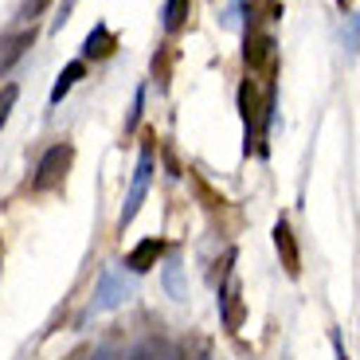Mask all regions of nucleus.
I'll list each match as a JSON object with an SVG mask.
<instances>
[{
  "label": "nucleus",
  "mask_w": 360,
  "mask_h": 360,
  "mask_svg": "<svg viewBox=\"0 0 360 360\" xmlns=\"http://www.w3.org/2000/svg\"><path fill=\"white\" fill-rule=\"evenodd\" d=\"M71 161H75V145H71V141L51 145V149L39 157V165H36L32 192H51V188H59V184H63V176H67V169H71Z\"/></svg>",
  "instance_id": "obj_1"
},
{
  "label": "nucleus",
  "mask_w": 360,
  "mask_h": 360,
  "mask_svg": "<svg viewBox=\"0 0 360 360\" xmlns=\"http://www.w3.org/2000/svg\"><path fill=\"white\" fill-rule=\"evenodd\" d=\"M149 180H153V149L145 145V149H141V161H137V172H134V184H129V192H126V204H122V216H117V227H122V231H126V224H134L137 207L145 204Z\"/></svg>",
  "instance_id": "obj_2"
},
{
  "label": "nucleus",
  "mask_w": 360,
  "mask_h": 360,
  "mask_svg": "<svg viewBox=\"0 0 360 360\" xmlns=\"http://www.w3.org/2000/svg\"><path fill=\"white\" fill-rule=\"evenodd\" d=\"M126 294H129L126 278H122V274H114V270H106V274L98 278V290H94V309L122 306V302H126Z\"/></svg>",
  "instance_id": "obj_3"
},
{
  "label": "nucleus",
  "mask_w": 360,
  "mask_h": 360,
  "mask_svg": "<svg viewBox=\"0 0 360 360\" xmlns=\"http://www.w3.org/2000/svg\"><path fill=\"white\" fill-rule=\"evenodd\" d=\"M243 59H247V67H251V71H259V67L274 71V36H266V32H251V36H247Z\"/></svg>",
  "instance_id": "obj_4"
},
{
  "label": "nucleus",
  "mask_w": 360,
  "mask_h": 360,
  "mask_svg": "<svg viewBox=\"0 0 360 360\" xmlns=\"http://www.w3.org/2000/svg\"><path fill=\"white\" fill-rule=\"evenodd\" d=\"M129 360H188V356H184V349L172 345L169 337H149V341H141L129 352Z\"/></svg>",
  "instance_id": "obj_5"
},
{
  "label": "nucleus",
  "mask_w": 360,
  "mask_h": 360,
  "mask_svg": "<svg viewBox=\"0 0 360 360\" xmlns=\"http://www.w3.org/2000/svg\"><path fill=\"white\" fill-rule=\"evenodd\" d=\"M161 251H165V243H161V239H141V243H137L134 251L126 255V266L134 270V274H145V270H153V266H157Z\"/></svg>",
  "instance_id": "obj_6"
},
{
  "label": "nucleus",
  "mask_w": 360,
  "mask_h": 360,
  "mask_svg": "<svg viewBox=\"0 0 360 360\" xmlns=\"http://www.w3.org/2000/svg\"><path fill=\"white\" fill-rule=\"evenodd\" d=\"M219 306H224V325L227 329H243V294H239V282L235 278H227Z\"/></svg>",
  "instance_id": "obj_7"
},
{
  "label": "nucleus",
  "mask_w": 360,
  "mask_h": 360,
  "mask_svg": "<svg viewBox=\"0 0 360 360\" xmlns=\"http://www.w3.org/2000/svg\"><path fill=\"white\" fill-rule=\"evenodd\" d=\"M274 247H278V255H282V266H286V274H290V278H297V270H302L297 262H302V259H297L294 231H290L286 224H278V227H274Z\"/></svg>",
  "instance_id": "obj_8"
},
{
  "label": "nucleus",
  "mask_w": 360,
  "mask_h": 360,
  "mask_svg": "<svg viewBox=\"0 0 360 360\" xmlns=\"http://www.w3.org/2000/svg\"><path fill=\"white\" fill-rule=\"evenodd\" d=\"M114 47H117L114 32H110L106 24H98L86 36V44H82V55H86V59H106V55H114Z\"/></svg>",
  "instance_id": "obj_9"
},
{
  "label": "nucleus",
  "mask_w": 360,
  "mask_h": 360,
  "mask_svg": "<svg viewBox=\"0 0 360 360\" xmlns=\"http://www.w3.org/2000/svg\"><path fill=\"white\" fill-rule=\"evenodd\" d=\"M82 75H86V63H82V59H75V63L63 67V75H59V79H55V86H51V106H59V102L71 94V86L82 79Z\"/></svg>",
  "instance_id": "obj_10"
},
{
  "label": "nucleus",
  "mask_w": 360,
  "mask_h": 360,
  "mask_svg": "<svg viewBox=\"0 0 360 360\" xmlns=\"http://www.w3.org/2000/svg\"><path fill=\"white\" fill-rule=\"evenodd\" d=\"M192 16V0H165V32L176 36Z\"/></svg>",
  "instance_id": "obj_11"
},
{
  "label": "nucleus",
  "mask_w": 360,
  "mask_h": 360,
  "mask_svg": "<svg viewBox=\"0 0 360 360\" xmlns=\"http://www.w3.org/2000/svg\"><path fill=\"white\" fill-rule=\"evenodd\" d=\"M16 98H20V86H16V82L0 86V126L8 122V114H12V106H16Z\"/></svg>",
  "instance_id": "obj_12"
},
{
  "label": "nucleus",
  "mask_w": 360,
  "mask_h": 360,
  "mask_svg": "<svg viewBox=\"0 0 360 360\" xmlns=\"http://www.w3.org/2000/svg\"><path fill=\"white\" fill-rule=\"evenodd\" d=\"M27 44H32V36H16V39H12V44H8V51L0 55V71H8V67L16 63L20 55H24V47H27Z\"/></svg>",
  "instance_id": "obj_13"
},
{
  "label": "nucleus",
  "mask_w": 360,
  "mask_h": 360,
  "mask_svg": "<svg viewBox=\"0 0 360 360\" xmlns=\"http://www.w3.org/2000/svg\"><path fill=\"white\" fill-rule=\"evenodd\" d=\"M47 4H51V0H24L20 16H24V20H36V16H44V12H47Z\"/></svg>",
  "instance_id": "obj_14"
},
{
  "label": "nucleus",
  "mask_w": 360,
  "mask_h": 360,
  "mask_svg": "<svg viewBox=\"0 0 360 360\" xmlns=\"http://www.w3.org/2000/svg\"><path fill=\"white\" fill-rule=\"evenodd\" d=\"M141 106H145V86H137V98H134V110H129V117H126V129H137V122H141Z\"/></svg>",
  "instance_id": "obj_15"
},
{
  "label": "nucleus",
  "mask_w": 360,
  "mask_h": 360,
  "mask_svg": "<svg viewBox=\"0 0 360 360\" xmlns=\"http://www.w3.org/2000/svg\"><path fill=\"white\" fill-rule=\"evenodd\" d=\"M86 360H117V352L114 349H98V352H90Z\"/></svg>",
  "instance_id": "obj_16"
},
{
  "label": "nucleus",
  "mask_w": 360,
  "mask_h": 360,
  "mask_svg": "<svg viewBox=\"0 0 360 360\" xmlns=\"http://www.w3.org/2000/svg\"><path fill=\"white\" fill-rule=\"evenodd\" d=\"M337 4H341V8H349V4H352V0H337Z\"/></svg>",
  "instance_id": "obj_17"
},
{
  "label": "nucleus",
  "mask_w": 360,
  "mask_h": 360,
  "mask_svg": "<svg viewBox=\"0 0 360 360\" xmlns=\"http://www.w3.org/2000/svg\"><path fill=\"white\" fill-rule=\"evenodd\" d=\"M341 360H345V356H341Z\"/></svg>",
  "instance_id": "obj_18"
}]
</instances>
